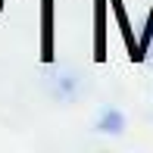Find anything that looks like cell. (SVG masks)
<instances>
[{"instance_id": "6da1fadb", "label": "cell", "mask_w": 153, "mask_h": 153, "mask_svg": "<svg viewBox=\"0 0 153 153\" xmlns=\"http://www.w3.org/2000/svg\"><path fill=\"white\" fill-rule=\"evenodd\" d=\"M47 91L56 103H75L81 94H85V75L78 69H69V66H59L53 69V75L47 78Z\"/></svg>"}, {"instance_id": "7a4b0ae2", "label": "cell", "mask_w": 153, "mask_h": 153, "mask_svg": "<svg viewBox=\"0 0 153 153\" xmlns=\"http://www.w3.org/2000/svg\"><path fill=\"white\" fill-rule=\"evenodd\" d=\"M128 128V119L119 106H103L94 119V131L97 134H106V137H119L122 131Z\"/></svg>"}]
</instances>
